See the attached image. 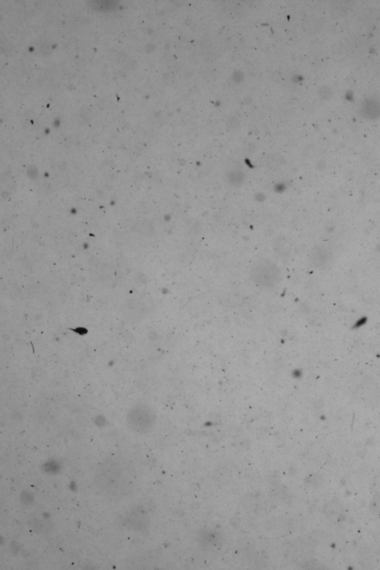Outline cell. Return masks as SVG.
<instances>
[{"label":"cell","mask_w":380,"mask_h":570,"mask_svg":"<svg viewBox=\"0 0 380 570\" xmlns=\"http://www.w3.org/2000/svg\"><path fill=\"white\" fill-rule=\"evenodd\" d=\"M254 280L259 286L264 287H271L279 280V273L276 269L272 267H261L255 269L253 273Z\"/></svg>","instance_id":"7a4b0ae2"},{"label":"cell","mask_w":380,"mask_h":570,"mask_svg":"<svg viewBox=\"0 0 380 570\" xmlns=\"http://www.w3.org/2000/svg\"><path fill=\"white\" fill-rule=\"evenodd\" d=\"M95 482L100 490L113 498H121L129 493L131 481L125 468L114 460H108L100 465L95 475Z\"/></svg>","instance_id":"6da1fadb"},{"label":"cell","mask_w":380,"mask_h":570,"mask_svg":"<svg viewBox=\"0 0 380 570\" xmlns=\"http://www.w3.org/2000/svg\"><path fill=\"white\" fill-rule=\"evenodd\" d=\"M145 516L143 510L140 508L131 509L127 512L124 517V523L130 530H144V526L146 523Z\"/></svg>","instance_id":"3957f363"}]
</instances>
